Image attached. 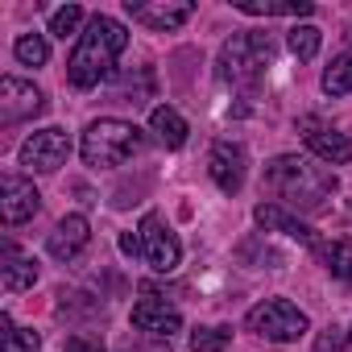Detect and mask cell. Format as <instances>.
Returning <instances> with one entry per match:
<instances>
[{
	"mask_svg": "<svg viewBox=\"0 0 352 352\" xmlns=\"http://www.w3.org/2000/svg\"><path fill=\"white\" fill-rule=\"evenodd\" d=\"M261 187L278 199V208H290V212H323L327 199L336 195V174L311 157H298V153H278L265 162V174H261Z\"/></svg>",
	"mask_w": 352,
	"mask_h": 352,
	"instance_id": "1",
	"label": "cell"
},
{
	"mask_svg": "<svg viewBox=\"0 0 352 352\" xmlns=\"http://www.w3.org/2000/svg\"><path fill=\"white\" fill-rule=\"evenodd\" d=\"M124 46H129V30H124L116 17L96 13V17L87 21V30L79 34L71 58H67V79H71V87H79V91L100 87V83L112 75V67H116V58H120Z\"/></svg>",
	"mask_w": 352,
	"mask_h": 352,
	"instance_id": "2",
	"label": "cell"
},
{
	"mask_svg": "<svg viewBox=\"0 0 352 352\" xmlns=\"http://www.w3.org/2000/svg\"><path fill=\"white\" fill-rule=\"evenodd\" d=\"M274 38L270 34H257V30H241V34H232L224 46H220V63H216V75H220V83H232V87H241V91H257L261 87V79H265V71L274 67Z\"/></svg>",
	"mask_w": 352,
	"mask_h": 352,
	"instance_id": "3",
	"label": "cell"
},
{
	"mask_svg": "<svg viewBox=\"0 0 352 352\" xmlns=\"http://www.w3.org/2000/svg\"><path fill=\"white\" fill-rule=\"evenodd\" d=\"M145 149V133L129 120H116V116H104V120H91L83 129V162L91 170H112V166H124L129 157H137Z\"/></svg>",
	"mask_w": 352,
	"mask_h": 352,
	"instance_id": "4",
	"label": "cell"
},
{
	"mask_svg": "<svg viewBox=\"0 0 352 352\" xmlns=\"http://www.w3.org/2000/svg\"><path fill=\"white\" fill-rule=\"evenodd\" d=\"M245 327H249L253 336L274 340V344H294L311 323H307V315H302L290 298H265V302H257V307L245 315Z\"/></svg>",
	"mask_w": 352,
	"mask_h": 352,
	"instance_id": "5",
	"label": "cell"
},
{
	"mask_svg": "<svg viewBox=\"0 0 352 352\" xmlns=\"http://www.w3.org/2000/svg\"><path fill=\"white\" fill-rule=\"evenodd\" d=\"M137 236H141V257H145L149 270H157V274H174V270H179L183 245H179V236L166 228V220H162L157 212H145V216H141Z\"/></svg>",
	"mask_w": 352,
	"mask_h": 352,
	"instance_id": "6",
	"label": "cell"
},
{
	"mask_svg": "<svg viewBox=\"0 0 352 352\" xmlns=\"http://www.w3.org/2000/svg\"><path fill=\"white\" fill-rule=\"evenodd\" d=\"M71 157V137L63 129H42L21 145V166L34 174H54L58 166H67Z\"/></svg>",
	"mask_w": 352,
	"mask_h": 352,
	"instance_id": "7",
	"label": "cell"
},
{
	"mask_svg": "<svg viewBox=\"0 0 352 352\" xmlns=\"http://www.w3.org/2000/svg\"><path fill=\"white\" fill-rule=\"evenodd\" d=\"M208 170H212V183L224 195H236L245 187V174H249V149L241 141H216L208 153Z\"/></svg>",
	"mask_w": 352,
	"mask_h": 352,
	"instance_id": "8",
	"label": "cell"
},
{
	"mask_svg": "<svg viewBox=\"0 0 352 352\" xmlns=\"http://www.w3.org/2000/svg\"><path fill=\"white\" fill-rule=\"evenodd\" d=\"M133 327L145 331V336H153V340H170L174 331H183V315H179V307H174V302L157 298L145 286V298L133 302Z\"/></svg>",
	"mask_w": 352,
	"mask_h": 352,
	"instance_id": "9",
	"label": "cell"
},
{
	"mask_svg": "<svg viewBox=\"0 0 352 352\" xmlns=\"http://www.w3.org/2000/svg\"><path fill=\"white\" fill-rule=\"evenodd\" d=\"M38 112H46V96L34 83H25L17 75L0 79V124H21Z\"/></svg>",
	"mask_w": 352,
	"mask_h": 352,
	"instance_id": "10",
	"label": "cell"
},
{
	"mask_svg": "<svg viewBox=\"0 0 352 352\" xmlns=\"http://www.w3.org/2000/svg\"><path fill=\"white\" fill-rule=\"evenodd\" d=\"M298 133H302L307 149H311L319 162H331V166L352 162V137H344L340 129L323 124L319 116H302V120H298Z\"/></svg>",
	"mask_w": 352,
	"mask_h": 352,
	"instance_id": "11",
	"label": "cell"
},
{
	"mask_svg": "<svg viewBox=\"0 0 352 352\" xmlns=\"http://www.w3.org/2000/svg\"><path fill=\"white\" fill-rule=\"evenodd\" d=\"M42 208V195L30 179H21V174H5V183H0V216H5L9 228L34 220Z\"/></svg>",
	"mask_w": 352,
	"mask_h": 352,
	"instance_id": "12",
	"label": "cell"
},
{
	"mask_svg": "<svg viewBox=\"0 0 352 352\" xmlns=\"http://www.w3.org/2000/svg\"><path fill=\"white\" fill-rule=\"evenodd\" d=\"M124 13L157 34H170V30H179L183 21H191L195 5L191 0H157V5H141V0H124Z\"/></svg>",
	"mask_w": 352,
	"mask_h": 352,
	"instance_id": "13",
	"label": "cell"
},
{
	"mask_svg": "<svg viewBox=\"0 0 352 352\" xmlns=\"http://www.w3.org/2000/svg\"><path fill=\"white\" fill-rule=\"evenodd\" d=\"M87 241H91V224H87V216L75 212V216H63V220L54 224L46 249H50L54 261H75V257L87 249Z\"/></svg>",
	"mask_w": 352,
	"mask_h": 352,
	"instance_id": "14",
	"label": "cell"
},
{
	"mask_svg": "<svg viewBox=\"0 0 352 352\" xmlns=\"http://www.w3.org/2000/svg\"><path fill=\"white\" fill-rule=\"evenodd\" d=\"M253 216H257V224H261V228H274V232H286V236H294V241H302V245H307V249H315V253H319V245H323L315 228H307L302 220H294V216H290L286 208H278V204H257V212H253Z\"/></svg>",
	"mask_w": 352,
	"mask_h": 352,
	"instance_id": "15",
	"label": "cell"
},
{
	"mask_svg": "<svg viewBox=\"0 0 352 352\" xmlns=\"http://www.w3.org/2000/svg\"><path fill=\"white\" fill-rule=\"evenodd\" d=\"M0 278H5V290L9 294L30 290L38 282V261L34 257H21L17 245H5V265H0Z\"/></svg>",
	"mask_w": 352,
	"mask_h": 352,
	"instance_id": "16",
	"label": "cell"
},
{
	"mask_svg": "<svg viewBox=\"0 0 352 352\" xmlns=\"http://www.w3.org/2000/svg\"><path fill=\"white\" fill-rule=\"evenodd\" d=\"M236 9L249 17H311V0H236Z\"/></svg>",
	"mask_w": 352,
	"mask_h": 352,
	"instance_id": "17",
	"label": "cell"
},
{
	"mask_svg": "<svg viewBox=\"0 0 352 352\" xmlns=\"http://www.w3.org/2000/svg\"><path fill=\"white\" fill-rule=\"evenodd\" d=\"M149 129L157 133V141H162L166 149H179V145L187 141V133H191V129H187V120L174 112L170 104H162V108H153V112H149Z\"/></svg>",
	"mask_w": 352,
	"mask_h": 352,
	"instance_id": "18",
	"label": "cell"
},
{
	"mask_svg": "<svg viewBox=\"0 0 352 352\" xmlns=\"http://www.w3.org/2000/svg\"><path fill=\"white\" fill-rule=\"evenodd\" d=\"M319 261L327 265V274L352 282V241H331V245H319Z\"/></svg>",
	"mask_w": 352,
	"mask_h": 352,
	"instance_id": "19",
	"label": "cell"
},
{
	"mask_svg": "<svg viewBox=\"0 0 352 352\" xmlns=\"http://www.w3.org/2000/svg\"><path fill=\"white\" fill-rule=\"evenodd\" d=\"M0 331H5V352H38L42 336L34 327H17L9 315H0Z\"/></svg>",
	"mask_w": 352,
	"mask_h": 352,
	"instance_id": "20",
	"label": "cell"
},
{
	"mask_svg": "<svg viewBox=\"0 0 352 352\" xmlns=\"http://www.w3.org/2000/svg\"><path fill=\"white\" fill-rule=\"evenodd\" d=\"M319 42H323V34H319L315 25H294V30L286 34V46H290V54H294L298 63H311V58L319 54Z\"/></svg>",
	"mask_w": 352,
	"mask_h": 352,
	"instance_id": "21",
	"label": "cell"
},
{
	"mask_svg": "<svg viewBox=\"0 0 352 352\" xmlns=\"http://www.w3.org/2000/svg\"><path fill=\"white\" fill-rule=\"evenodd\" d=\"M323 91L327 96H348L352 91V50L331 58V67L323 71Z\"/></svg>",
	"mask_w": 352,
	"mask_h": 352,
	"instance_id": "22",
	"label": "cell"
},
{
	"mask_svg": "<svg viewBox=\"0 0 352 352\" xmlns=\"http://www.w3.org/2000/svg\"><path fill=\"white\" fill-rule=\"evenodd\" d=\"M13 54H17V63H25V67H46V63H50V46H46L42 34H21L17 46H13Z\"/></svg>",
	"mask_w": 352,
	"mask_h": 352,
	"instance_id": "23",
	"label": "cell"
},
{
	"mask_svg": "<svg viewBox=\"0 0 352 352\" xmlns=\"http://www.w3.org/2000/svg\"><path fill=\"white\" fill-rule=\"evenodd\" d=\"M232 344L228 327H195L191 331V352H224Z\"/></svg>",
	"mask_w": 352,
	"mask_h": 352,
	"instance_id": "24",
	"label": "cell"
},
{
	"mask_svg": "<svg viewBox=\"0 0 352 352\" xmlns=\"http://www.w3.org/2000/svg\"><path fill=\"white\" fill-rule=\"evenodd\" d=\"M79 25H83V9H79V5L54 9V17H50V34H54V38H63V42H67Z\"/></svg>",
	"mask_w": 352,
	"mask_h": 352,
	"instance_id": "25",
	"label": "cell"
},
{
	"mask_svg": "<svg viewBox=\"0 0 352 352\" xmlns=\"http://www.w3.org/2000/svg\"><path fill=\"white\" fill-rule=\"evenodd\" d=\"M315 352H344V327L340 323H327L315 336Z\"/></svg>",
	"mask_w": 352,
	"mask_h": 352,
	"instance_id": "26",
	"label": "cell"
},
{
	"mask_svg": "<svg viewBox=\"0 0 352 352\" xmlns=\"http://www.w3.org/2000/svg\"><path fill=\"white\" fill-rule=\"evenodd\" d=\"M63 352H104V344H100L96 336H71V340L63 344Z\"/></svg>",
	"mask_w": 352,
	"mask_h": 352,
	"instance_id": "27",
	"label": "cell"
},
{
	"mask_svg": "<svg viewBox=\"0 0 352 352\" xmlns=\"http://www.w3.org/2000/svg\"><path fill=\"white\" fill-rule=\"evenodd\" d=\"M120 253H124V257H141V236H137V232H124V236H120Z\"/></svg>",
	"mask_w": 352,
	"mask_h": 352,
	"instance_id": "28",
	"label": "cell"
},
{
	"mask_svg": "<svg viewBox=\"0 0 352 352\" xmlns=\"http://www.w3.org/2000/svg\"><path fill=\"white\" fill-rule=\"evenodd\" d=\"M344 352H352V327H344Z\"/></svg>",
	"mask_w": 352,
	"mask_h": 352,
	"instance_id": "29",
	"label": "cell"
},
{
	"mask_svg": "<svg viewBox=\"0 0 352 352\" xmlns=\"http://www.w3.org/2000/svg\"><path fill=\"white\" fill-rule=\"evenodd\" d=\"M344 42H348V46H352V21H348V25H344Z\"/></svg>",
	"mask_w": 352,
	"mask_h": 352,
	"instance_id": "30",
	"label": "cell"
}]
</instances>
